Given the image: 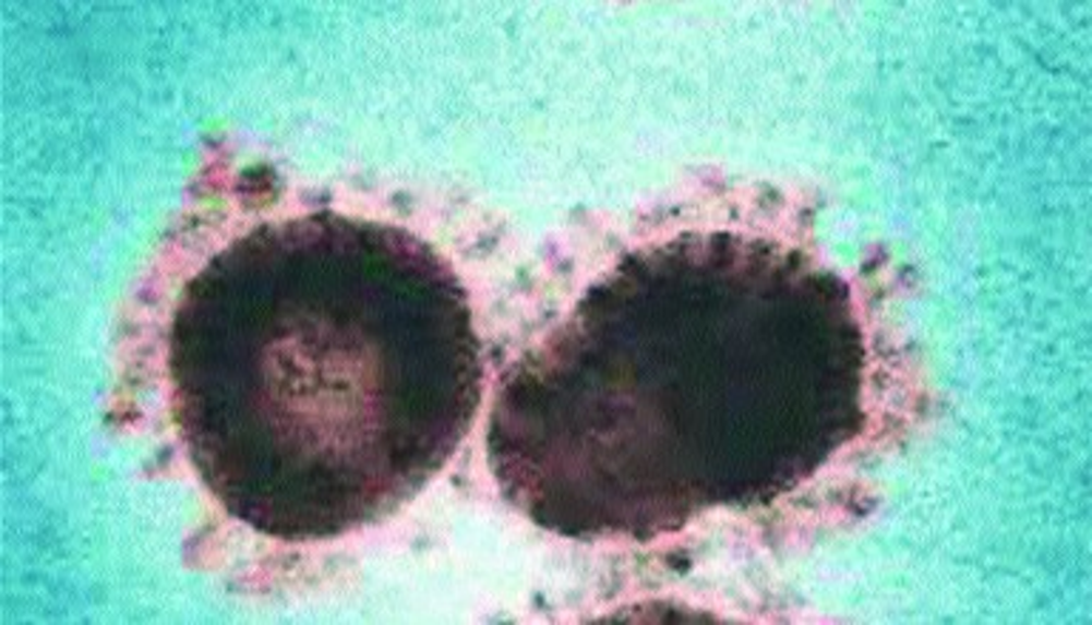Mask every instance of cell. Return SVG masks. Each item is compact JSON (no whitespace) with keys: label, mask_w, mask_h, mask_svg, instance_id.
I'll use <instances>...</instances> for the list:
<instances>
[{"label":"cell","mask_w":1092,"mask_h":625,"mask_svg":"<svg viewBox=\"0 0 1092 625\" xmlns=\"http://www.w3.org/2000/svg\"><path fill=\"white\" fill-rule=\"evenodd\" d=\"M237 191L251 208H268V205L276 202V194H279V177H276V171L271 166L256 163V166L239 173Z\"/></svg>","instance_id":"1"}]
</instances>
